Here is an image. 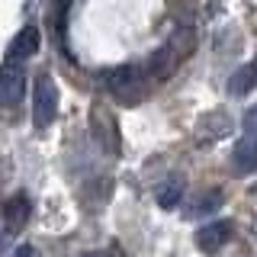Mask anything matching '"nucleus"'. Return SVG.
<instances>
[{
	"label": "nucleus",
	"instance_id": "nucleus-8",
	"mask_svg": "<svg viewBox=\"0 0 257 257\" xmlns=\"http://www.w3.org/2000/svg\"><path fill=\"white\" fill-rule=\"evenodd\" d=\"M231 164H235V171H241V174H247V171L257 167V132H244L235 142V148H231Z\"/></svg>",
	"mask_w": 257,
	"mask_h": 257
},
{
	"label": "nucleus",
	"instance_id": "nucleus-16",
	"mask_svg": "<svg viewBox=\"0 0 257 257\" xmlns=\"http://www.w3.org/2000/svg\"><path fill=\"white\" fill-rule=\"evenodd\" d=\"M254 231H257V222H254Z\"/></svg>",
	"mask_w": 257,
	"mask_h": 257
},
{
	"label": "nucleus",
	"instance_id": "nucleus-12",
	"mask_svg": "<svg viewBox=\"0 0 257 257\" xmlns=\"http://www.w3.org/2000/svg\"><path fill=\"white\" fill-rule=\"evenodd\" d=\"M228 132V119L225 116H206L199 122V142H215Z\"/></svg>",
	"mask_w": 257,
	"mask_h": 257
},
{
	"label": "nucleus",
	"instance_id": "nucleus-9",
	"mask_svg": "<svg viewBox=\"0 0 257 257\" xmlns=\"http://www.w3.org/2000/svg\"><path fill=\"white\" fill-rule=\"evenodd\" d=\"M155 199H158L161 209H177L183 203V180H180V177H167L164 183H158Z\"/></svg>",
	"mask_w": 257,
	"mask_h": 257
},
{
	"label": "nucleus",
	"instance_id": "nucleus-14",
	"mask_svg": "<svg viewBox=\"0 0 257 257\" xmlns=\"http://www.w3.org/2000/svg\"><path fill=\"white\" fill-rule=\"evenodd\" d=\"M13 257H39V251H36L32 244H20V247L13 251Z\"/></svg>",
	"mask_w": 257,
	"mask_h": 257
},
{
	"label": "nucleus",
	"instance_id": "nucleus-2",
	"mask_svg": "<svg viewBox=\"0 0 257 257\" xmlns=\"http://www.w3.org/2000/svg\"><path fill=\"white\" fill-rule=\"evenodd\" d=\"M58 116V84L48 71H39L32 80V125L45 132Z\"/></svg>",
	"mask_w": 257,
	"mask_h": 257
},
{
	"label": "nucleus",
	"instance_id": "nucleus-1",
	"mask_svg": "<svg viewBox=\"0 0 257 257\" xmlns=\"http://www.w3.org/2000/svg\"><path fill=\"white\" fill-rule=\"evenodd\" d=\"M151 71L148 64H119L106 74V90L112 100L125 103V106H139V103L148 96V87H151Z\"/></svg>",
	"mask_w": 257,
	"mask_h": 257
},
{
	"label": "nucleus",
	"instance_id": "nucleus-7",
	"mask_svg": "<svg viewBox=\"0 0 257 257\" xmlns=\"http://www.w3.org/2000/svg\"><path fill=\"white\" fill-rule=\"evenodd\" d=\"M93 139L106 155H119V135H116V122L109 119V112L93 109Z\"/></svg>",
	"mask_w": 257,
	"mask_h": 257
},
{
	"label": "nucleus",
	"instance_id": "nucleus-15",
	"mask_svg": "<svg viewBox=\"0 0 257 257\" xmlns=\"http://www.w3.org/2000/svg\"><path fill=\"white\" fill-rule=\"evenodd\" d=\"M84 257H116V254H109V251H87Z\"/></svg>",
	"mask_w": 257,
	"mask_h": 257
},
{
	"label": "nucleus",
	"instance_id": "nucleus-5",
	"mask_svg": "<svg viewBox=\"0 0 257 257\" xmlns=\"http://www.w3.org/2000/svg\"><path fill=\"white\" fill-rule=\"evenodd\" d=\"M231 231H235V225L225 222V219L206 222V225H199V231H196V247L203 254H215V251H222V247L228 244Z\"/></svg>",
	"mask_w": 257,
	"mask_h": 257
},
{
	"label": "nucleus",
	"instance_id": "nucleus-13",
	"mask_svg": "<svg viewBox=\"0 0 257 257\" xmlns=\"http://www.w3.org/2000/svg\"><path fill=\"white\" fill-rule=\"evenodd\" d=\"M244 128L247 132H257V106H251L244 112Z\"/></svg>",
	"mask_w": 257,
	"mask_h": 257
},
{
	"label": "nucleus",
	"instance_id": "nucleus-4",
	"mask_svg": "<svg viewBox=\"0 0 257 257\" xmlns=\"http://www.w3.org/2000/svg\"><path fill=\"white\" fill-rule=\"evenodd\" d=\"M29 215H32V199L26 193H13V196L4 203V238L20 235V231L26 228Z\"/></svg>",
	"mask_w": 257,
	"mask_h": 257
},
{
	"label": "nucleus",
	"instance_id": "nucleus-11",
	"mask_svg": "<svg viewBox=\"0 0 257 257\" xmlns=\"http://www.w3.org/2000/svg\"><path fill=\"white\" fill-rule=\"evenodd\" d=\"M219 206H222V193L209 190V193H203V196H196V203H193V209H187V215H190V219L212 215V212H219Z\"/></svg>",
	"mask_w": 257,
	"mask_h": 257
},
{
	"label": "nucleus",
	"instance_id": "nucleus-10",
	"mask_svg": "<svg viewBox=\"0 0 257 257\" xmlns=\"http://www.w3.org/2000/svg\"><path fill=\"white\" fill-rule=\"evenodd\" d=\"M254 87H257V58L247 61L241 71H235V77L228 80V90L238 93V96H241V93H251Z\"/></svg>",
	"mask_w": 257,
	"mask_h": 257
},
{
	"label": "nucleus",
	"instance_id": "nucleus-3",
	"mask_svg": "<svg viewBox=\"0 0 257 257\" xmlns=\"http://www.w3.org/2000/svg\"><path fill=\"white\" fill-rule=\"evenodd\" d=\"M23 93H26V64L4 58V68H0V100H4V106L13 109L23 100Z\"/></svg>",
	"mask_w": 257,
	"mask_h": 257
},
{
	"label": "nucleus",
	"instance_id": "nucleus-6",
	"mask_svg": "<svg viewBox=\"0 0 257 257\" xmlns=\"http://www.w3.org/2000/svg\"><path fill=\"white\" fill-rule=\"evenodd\" d=\"M36 52H39V29H36V26H23V29L13 36V42H10V48H7L4 58L26 64Z\"/></svg>",
	"mask_w": 257,
	"mask_h": 257
}]
</instances>
